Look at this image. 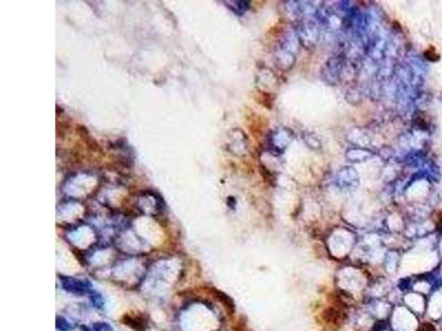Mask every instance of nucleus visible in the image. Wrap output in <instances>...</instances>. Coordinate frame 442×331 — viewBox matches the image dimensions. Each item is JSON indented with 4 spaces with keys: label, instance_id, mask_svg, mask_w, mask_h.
I'll list each match as a JSON object with an SVG mask.
<instances>
[{
    "label": "nucleus",
    "instance_id": "obj_1",
    "mask_svg": "<svg viewBox=\"0 0 442 331\" xmlns=\"http://www.w3.org/2000/svg\"><path fill=\"white\" fill-rule=\"evenodd\" d=\"M148 267L136 257L119 260L110 268V277L114 283L123 287H137L143 283Z\"/></svg>",
    "mask_w": 442,
    "mask_h": 331
},
{
    "label": "nucleus",
    "instance_id": "obj_2",
    "mask_svg": "<svg viewBox=\"0 0 442 331\" xmlns=\"http://www.w3.org/2000/svg\"><path fill=\"white\" fill-rule=\"evenodd\" d=\"M61 287L66 292L76 296H83L92 291V283L86 278L73 276H59Z\"/></svg>",
    "mask_w": 442,
    "mask_h": 331
},
{
    "label": "nucleus",
    "instance_id": "obj_3",
    "mask_svg": "<svg viewBox=\"0 0 442 331\" xmlns=\"http://www.w3.org/2000/svg\"><path fill=\"white\" fill-rule=\"evenodd\" d=\"M89 299L91 301V304H92L93 307H95V308L102 309L103 307H104L103 296L101 295L100 292H98V291H94V290L91 291L90 294H89Z\"/></svg>",
    "mask_w": 442,
    "mask_h": 331
},
{
    "label": "nucleus",
    "instance_id": "obj_4",
    "mask_svg": "<svg viewBox=\"0 0 442 331\" xmlns=\"http://www.w3.org/2000/svg\"><path fill=\"white\" fill-rule=\"evenodd\" d=\"M56 329L59 331H71L73 329V325L70 324V321L64 318L61 317V316H56Z\"/></svg>",
    "mask_w": 442,
    "mask_h": 331
},
{
    "label": "nucleus",
    "instance_id": "obj_5",
    "mask_svg": "<svg viewBox=\"0 0 442 331\" xmlns=\"http://www.w3.org/2000/svg\"><path fill=\"white\" fill-rule=\"evenodd\" d=\"M93 331H115L110 324L105 321H99L93 325Z\"/></svg>",
    "mask_w": 442,
    "mask_h": 331
},
{
    "label": "nucleus",
    "instance_id": "obj_6",
    "mask_svg": "<svg viewBox=\"0 0 442 331\" xmlns=\"http://www.w3.org/2000/svg\"><path fill=\"white\" fill-rule=\"evenodd\" d=\"M81 331H91L88 327H85V326H81Z\"/></svg>",
    "mask_w": 442,
    "mask_h": 331
}]
</instances>
